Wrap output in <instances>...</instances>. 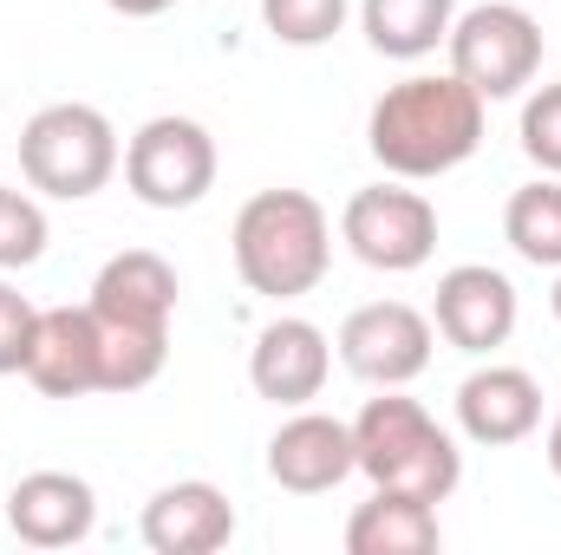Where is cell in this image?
<instances>
[{
  "instance_id": "cell-1",
  "label": "cell",
  "mask_w": 561,
  "mask_h": 555,
  "mask_svg": "<svg viewBox=\"0 0 561 555\" xmlns=\"http://www.w3.org/2000/svg\"><path fill=\"white\" fill-rule=\"evenodd\" d=\"M483 144V99L457 72H412L379 92L366 118V150L386 177L431 183L457 163H470Z\"/></svg>"
},
{
  "instance_id": "cell-2",
  "label": "cell",
  "mask_w": 561,
  "mask_h": 555,
  "mask_svg": "<svg viewBox=\"0 0 561 555\" xmlns=\"http://www.w3.org/2000/svg\"><path fill=\"white\" fill-rule=\"evenodd\" d=\"M236 275L262 301H300L333 269V223L307 190H255L229 229Z\"/></svg>"
},
{
  "instance_id": "cell-3",
  "label": "cell",
  "mask_w": 561,
  "mask_h": 555,
  "mask_svg": "<svg viewBox=\"0 0 561 555\" xmlns=\"http://www.w3.org/2000/svg\"><path fill=\"white\" fill-rule=\"evenodd\" d=\"M353 451H359V477H373V490H405L424 503H444L463 484L457 438L399 386H379V399H366V412L353 418Z\"/></svg>"
},
{
  "instance_id": "cell-4",
  "label": "cell",
  "mask_w": 561,
  "mask_h": 555,
  "mask_svg": "<svg viewBox=\"0 0 561 555\" xmlns=\"http://www.w3.org/2000/svg\"><path fill=\"white\" fill-rule=\"evenodd\" d=\"M118 132L99 105H39L20 132V177L39 190V196H59V203H85L99 196L112 177H118Z\"/></svg>"
},
{
  "instance_id": "cell-5",
  "label": "cell",
  "mask_w": 561,
  "mask_h": 555,
  "mask_svg": "<svg viewBox=\"0 0 561 555\" xmlns=\"http://www.w3.org/2000/svg\"><path fill=\"white\" fill-rule=\"evenodd\" d=\"M444 53H450V72L483 105H496V99H516L523 86H536V72H542V20L529 7H516V0H483V7L450 20Z\"/></svg>"
},
{
  "instance_id": "cell-6",
  "label": "cell",
  "mask_w": 561,
  "mask_h": 555,
  "mask_svg": "<svg viewBox=\"0 0 561 555\" xmlns=\"http://www.w3.org/2000/svg\"><path fill=\"white\" fill-rule=\"evenodd\" d=\"M125 190L144 209H196L216 190V138L183 112L144 118L125 144Z\"/></svg>"
},
{
  "instance_id": "cell-7",
  "label": "cell",
  "mask_w": 561,
  "mask_h": 555,
  "mask_svg": "<svg viewBox=\"0 0 561 555\" xmlns=\"http://www.w3.org/2000/svg\"><path fill=\"white\" fill-rule=\"evenodd\" d=\"M340 242L379 275H412L437 256V209L424 190H405V177L366 183L340 209Z\"/></svg>"
},
{
  "instance_id": "cell-8",
  "label": "cell",
  "mask_w": 561,
  "mask_h": 555,
  "mask_svg": "<svg viewBox=\"0 0 561 555\" xmlns=\"http://www.w3.org/2000/svg\"><path fill=\"white\" fill-rule=\"evenodd\" d=\"M437 327L412 301H366L340 320V360L366 386H412L431 366Z\"/></svg>"
},
{
  "instance_id": "cell-9",
  "label": "cell",
  "mask_w": 561,
  "mask_h": 555,
  "mask_svg": "<svg viewBox=\"0 0 561 555\" xmlns=\"http://www.w3.org/2000/svg\"><path fill=\"white\" fill-rule=\"evenodd\" d=\"M516 281L490 262H457L437 275V301H431V327L457 347V353H496L516 333Z\"/></svg>"
},
{
  "instance_id": "cell-10",
  "label": "cell",
  "mask_w": 561,
  "mask_h": 555,
  "mask_svg": "<svg viewBox=\"0 0 561 555\" xmlns=\"http://www.w3.org/2000/svg\"><path fill=\"white\" fill-rule=\"evenodd\" d=\"M327 373H333V347H327V333H320L313 320H300V314L268 320V327L255 333V347H249V386H255L268 406H280V412L313 406V399L327 393Z\"/></svg>"
},
{
  "instance_id": "cell-11",
  "label": "cell",
  "mask_w": 561,
  "mask_h": 555,
  "mask_svg": "<svg viewBox=\"0 0 561 555\" xmlns=\"http://www.w3.org/2000/svg\"><path fill=\"white\" fill-rule=\"evenodd\" d=\"M359 471V451H353V424L327 412H300L280 418V431L268 438V477H275L287 497H327L340 490L346 477Z\"/></svg>"
},
{
  "instance_id": "cell-12",
  "label": "cell",
  "mask_w": 561,
  "mask_h": 555,
  "mask_svg": "<svg viewBox=\"0 0 561 555\" xmlns=\"http://www.w3.org/2000/svg\"><path fill=\"white\" fill-rule=\"evenodd\" d=\"M138 530L150 555H216L236 536V503L209 477H183V484H163L144 503Z\"/></svg>"
},
{
  "instance_id": "cell-13",
  "label": "cell",
  "mask_w": 561,
  "mask_h": 555,
  "mask_svg": "<svg viewBox=\"0 0 561 555\" xmlns=\"http://www.w3.org/2000/svg\"><path fill=\"white\" fill-rule=\"evenodd\" d=\"M99 523V497L72 471H33L7 490V530L26 550H72Z\"/></svg>"
},
{
  "instance_id": "cell-14",
  "label": "cell",
  "mask_w": 561,
  "mask_h": 555,
  "mask_svg": "<svg viewBox=\"0 0 561 555\" xmlns=\"http://www.w3.org/2000/svg\"><path fill=\"white\" fill-rule=\"evenodd\" d=\"M542 424V386L536 373L523 366H477L463 386H457V431L483 451H503V444H523L529 431Z\"/></svg>"
},
{
  "instance_id": "cell-15",
  "label": "cell",
  "mask_w": 561,
  "mask_h": 555,
  "mask_svg": "<svg viewBox=\"0 0 561 555\" xmlns=\"http://www.w3.org/2000/svg\"><path fill=\"white\" fill-rule=\"evenodd\" d=\"M26 380L46 399L99 393V320H92V307H39V327L26 347Z\"/></svg>"
},
{
  "instance_id": "cell-16",
  "label": "cell",
  "mask_w": 561,
  "mask_h": 555,
  "mask_svg": "<svg viewBox=\"0 0 561 555\" xmlns=\"http://www.w3.org/2000/svg\"><path fill=\"white\" fill-rule=\"evenodd\" d=\"M85 307L99 320H118V327H170V314H176V269L157 249H125V256H112L99 269Z\"/></svg>"
},
{
  "instance_id": "cell-17",
  "label": "cell",
  "mask_w": 561,
  "mask_h": 555,
  "mask_svg": "<svg viewBox=\"0 0 561 555\" xmlns=\"http://www.w3.org/2000/svg\"><path fill=\"white\" fill-rule=\"evenodd\" d=\"M444 543L437 503L405 497V490H373L346 517V555H431Z\"/></svg>"
},
{
  "instance_id": "cell-18",
  "label": "cell",
  "mask_w": 561,
  "mask_h": 555,
  "mask_svg": "<svg viewBox=\"0 0 561 555\" xmlns=\"http://www.w3.org/2000/svg\"><path fill=\"white\" fill-rule=\"evenodd\" d=\"M450 20H457V0H359V26H366V46L379 59H431L444 39H450Z\"/></svg>"
},
{
  "instance_id": "cell-19",
  "label": "cell",
  "mask_w": 561,
  "mask_h": 555,
  "mask_svg": "<svg viewBox=\"0 0 561 555\" xmlns=\"http://www.w3.org/2000/svg\"><path fill=\"white\" fill-rule=\"evenodd\" d=\"M503 242L529 269H561V177H536L503 203Z\"/></svg>"
},
{
  "instance_id": "cell-20",
  "label": "cell",
  "mask_w": 561,
  "mask_h": 555,
  "mask_svg": "<svg viewBox=\"0 0 561 555\" xmlns=\"http://www.w3.org/2000/svg\"><path fill=\"white\" fill-rule=\"evenodd\" d=\"M163 360H170V327H118V320H99V393H144L163 373Z\"/></svg>"
},
{
  "instance_id": "cell-21",
  "label": "cell",
  "mask_w": 561,
  "mask_h": 555,
  "mask_svg": "<svg viewBox=\"0 0 561 555\" xmlns=\"http://www.w3.org/2000/svg\"><path fill=\"white\" fill-rule=\"evenodd\" d=\"M39 256H46V209L26 190L0 183V275L33 269Z\"/></svg>"
},
{
  "instance_id": "cell-22",
  "label": "cell",
  "mask_w": 561,
  "mask_h": 555,
  "mask_svg": "<svg viewBox=\"0 0 561 555\" xmlns=\"http://www.w3.org/2000/svg\"><path fill=\"white\" fill-rule=\"evenodd\" d=\"M346 0H262V20L280 46H327L346 26Z\"/></svg>"
},
{
  "instance_id": "cell-23",
  "label": "cell",
  "mask_w": 561,
  "mask_h": 555,
  "mask_svg": "<svg viewBox=\"0 0 561 555\" xmlns=\"http://www.w3.org/2000/svg\"><path fill=\"white\" fill-rule=\"evenodd\" d=\"M516 138H523V157H529L542 177H561V79L556 86H542V92L523 105Z\"/></svg>"
},
{
  "instance_id": "cell-24",
  "label": "cell",
  "mask_w": 561,
  "mask_h": 555,
  "mask_svg": "<svg viewBox=\"0 0 561 555\" xmlns=\"http://www.w3.org/2000/svg\"><path fill=\"white\" fill-rule=\"evenodd\" d=\"M33 327H39V307H33L13 281H0V373H26Z\"/></svg>"
},
{
  "instance_id": "cell-25",
  "label": "cell",
  "mask_w": 561,
  "mask_h": 555,
  "mask_svg": "<svg viewBox=\"0 0 561 555\" xmlns=\"http://www.w3.org/2000/svg\"><path fill=\"white\" fill-rule=\"evenodd\" d=\"M112 13H125V20H150V13H163V7H176V0H105Z\"/></svg>"
},
{
  "instance_id": "cell-26",
  "label": "cell",
  "mask_w": 561,
  "mask_h": 555,
  "mask_svg": "<svg viewBox=\"0 0 561 555\" xmlns=\"http://www.w3.org/2000/svg\"><path fill=\"white\" fill-rule=\"evenodd\" d=\"M542 457H549V471L561 477V412H556V424H549V444H542Z\"/></svg>"
},
{
  "instance_id": "cell-27",
  "label": "cell",
  "mask_w": 561,
  "mask_h": 555,
  "mask_svg": "<svg viewBox=\"0 0 561 555\" xmlns=\"http://www.w3.org/2000/svg\"><path fill=\"white\" fill-rule=\"evenodd\" d=\"M549 307H556V320H561V269H556V294H549Z\"/></svg>"
},
{
  "instance_id": "cell-28",
  "label": "cell",
  "mask_w": 561,
  "mask_h": 555,
  "mask_svg": "<svg viewBox=\"0 0 561 555\" xmlns=\"http://www.w3.org/2000/svg\"><path fill=\"white\" fill-rule=\"evenodd\" d=\"M556 412H561V406H556Z\"/></svg>"
}]
</instances>
